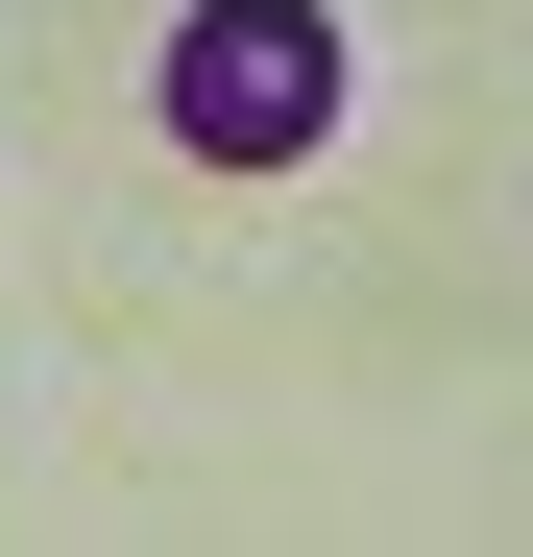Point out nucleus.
I'll list each match as a JSON object with an SVG mask.
<instances>
[{"label": "nucleus", "mask_w": 533, "mask_h": 557, "mask_svg": "<svg viewBox=\"0 0 533 557\" xmlns=\"http://www.w3.org/2000/svg\"><path fill=\"white\" fill-rule=\"evenodd\" d=\"M170 146L195 170H315L339 146V0H195L170 25Z\"/></svg>", "instance_id": "obj_1"}]
</instances>
